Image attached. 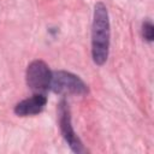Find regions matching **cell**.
I'll return each mask as SVG.
<instances>
[{
    "instance_id": "cell-1",
    "label": "cell",
    "mask_w": 154,
    "mask_h": 154,
    "mask_svg": "<svg viewBox=\"0 0 154 154\" xmlns=\"http://www.w3.org/2000/svg\"><path fill=\"white\" fill-rule=\"evenodd\" d=\"M109 18L103 2L99 1L94 6L91 24V57L96 65H103L109 53Z\"/></svg>"
},
{
    "instance_id": "cell-2",
    "label": "cell",
    "mask_w": 154,
    "mask_h": 154,
    "mask_svg": "<svg viewBox=\"0 0 154 154\" xmlns=\"http://www.w3.org/2000/svg\"><path fill=\"white\" fill-rule=\"evenodd\" d=\"M49 89L59 95H84L88 93L87 84L78 76L64 70L52 72Z\"/></svg>"
},
{
    "instance_id": "cell-3",
    "label": "cell",
    "mask_w": 154,
    "mask_h": 154,
    "mask_svg": "<svg viewBox=\"0 0 154 154\" xmlns=\"http://www.w3.org/2000/svg\"><path fill=\"white\" fill-rule=\"evenodd\" d=\"M26 84L34 93L45 94L51 85L52 71L42 60H34L26 69Z\"/></svg>"
},
{
    "instance_id": "cell-6",
    "label": "cell",
    "mask_w": 154,
    "mask_h": 154,
    "mask_svg": "<svg viewBox=\"0 0 154 154\" xmlns=\"http://www.w3.org/2000/svg\"><path fill=\"white\" fill-rule=\"evenodd\" d=\"M142 36L147 41H153L154 38V25L150 20H146L142 24Z\"/></svg>"
},
{
    "instance_id": "cell-5",
    "label": "cell",
    "mask_w": 154,
    "mask_h": 154,
    "mask_svg": "<svg viewBox=\"0 0 154 154\" xmlns=\"http://www.w3.org/2000/svg\"><path fill=\"white\" fill-rule=\"evenodd\" d=\"M46 103H47V97L45 94L34 93L31 97L24 99L14 106V113L20 117L35 116L43 111Z\"/></svg>"
},
{
    "instance_id": "cell-4",
    "label": "cell",
    "mask_w": 154,
    "mask_h": 154,
    "mask_svg": "<svg viewBox=\"0 0 154 154\" xmlns=\"http://www.w3.org/2000/svg\"><path fill=\"white\" fill-rule=\"evenodd\" d=\"M58 118H59V128L61 131L63 137L65 138V141L67 142L69 147L72 149V152L75 153H83L85 152L83 143L81 142V140L78 138V136L76 135L72 124H71V114H70V108L69 105L66 102V100H61L59 102L58 106Z\"/></svg>"
}]
</instances>
